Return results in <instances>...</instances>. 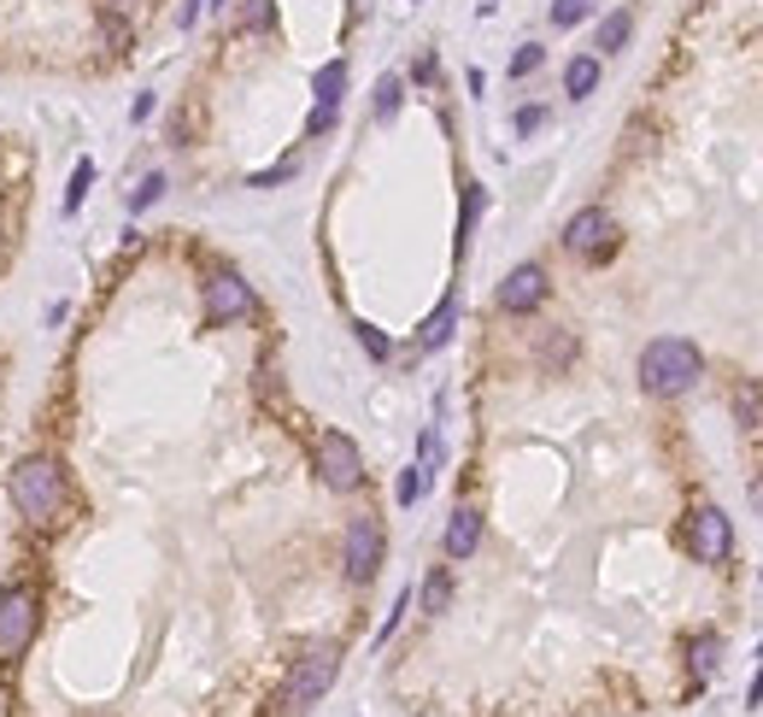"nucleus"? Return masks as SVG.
Segmentation results:
<instances>
[{
  "instance_id": "34",
  "label": "nucleus",
  "mask_w": 763,
  "mask_h": 717,
  "mask_svg": "<svg viewBox=\"0 0 763 717\" xmlns=\"http://www.w3.org/2000/svg\"><path fill=\"white\" fill-rule=\"evenodd\" d=\"M435 71H441V66H435V53H423L418 66H411V77H418V83H435Z\"/></svg>"
},
{
  "instance_id": "2",
  "label": "nucleus",
  "mask_w": 763,
  "mask_h": 717,
  "mask_svg": "<svg viewBox=\"0 0 763 717\" xmlns=\"http://www.w3.org/2000/svg\"><path fill=\"white\" fill-rule=\"evenodd\" d=\"M705 377V353L682 336H657L646 353H641V388L652 400H675Z\"/></svg>"
},
{
  "instance_id": "10",
  "label": "nucleus",
  "mask_w": 763,
  "mask_h": 717,
  "mask_svg": "<svg viewBox=\"0 0 763 717\" xmlns=\"http://www.w3.org/2000/svg\"><path fill=\"white\" fill-rule=\"evenodd\" d=\"M500 312H511V318H529V312H541V300H546V271L541 265H518L505 282H500Z\"/></svg>"
},
{
  "instance_id": "3",
  "label": "nucleus",
  "mask_w": 763,
  "mask_h": 717,
  "mask_svg": "<svg viewBox=\"0 0 763 717\" xmlns=\"http://www.w3.org/2000/svg\"><path fill=\"white\" fill-rule=\"evenodd\" d=\"M335 676H341V647L335 641H323V647H305L294 670H288V683H282V711H305V706H318L329 688H335Z\"/></svg>"
},
{
  "instance_id": "7",
  "label": "nucleus",
  "mask_w": 763,
  "mask_h": 717,
  "mask_svg": "<svg viewBox=\"0 0 763 717\" xmlns=\"http://www.w3.org/2000/svg\"><path fill=\"white\" fill-rule=\"evenodd\" d=\"M564 248L575 253V259H611L616 253V218L605 212V207H582L570 223H564Z\"/></svg>"
},
{
  "instance_id": "30",
  "label": "nucleus",
  "mask_w": 763,
  "mask_h": 717,
  "mask_svg": "<svg viewBox=\"0 0 763 717\" xmlns=\"http://www.w3.org/2000/svg\"><path fill=\"white\" fill-rule=\"evenodd\" d=\"M541 125H546V112H541V107H523V112H518V136H534Z\"/></svg>"
},
{
  "instance_id": "12",
  "label": "nucleus",
  "mask_w": 763,
  "mask_h": 717,
  "mask_svg": "<svg viewBox=\"0 0 763 717\" xmlns=\"http://www.w3.org/2000/svg\"><path fill=\"white\" fill-rule=\"evenodd\" d=\"M452 330H459V295H446L435 312L423 318V330H418V347L423 353H435V347H446L452 341Z\"/></svg>"
},
{
  "instance_id": "19",
  "label": "nucleus",
  "mask_w": 763,
  "mask_h": 717,
  "mask_svg": "<svg viewBox=\"0 0 763 717\" xmlns=\"http://www.w3.org/2000/svg\"><path fill=\"white\" fill-rule=\"evenodd\" d=\"M687 653H693L699 683H705V676H716V665H723V635H699V641H693Z\"/></svg>"
},
{
  "instance_id": "9",
  "label": "nucleus",
  "mask_w": 763,
  "mask_h": 717,
  "mask_svg": "<svg viewBox=\"0 0 763 717\" xmlns=\"http://www.w3.org/2000/svg\"><path fill=\"white\" fill-rule=\"evenodd\" d=\"M687 547H693L699 565H723L729 552H734V524H729V511H723V506H699L693 524H687Z\"/></svg>"
},
{
  "instance_id": "11",
  "label": "nucleus",
  "mask_w": 763,
  "mask_h": 717,
  "mask_svg": "<svg viewBox=\"0 0 763 717\" xmlns=\"http://www.w3.org/2000/svg\"><path fill=\"white\" fill-rule=\"evenodd\" d=\"M476 547H482V511H476V506H459V511H452V518H446L441 552H446L452 565H459V559H470V552H476Z\"/></svg>"
},
{
  "instance_id": "22",
  "label": "nucleus",
  "mask_w": 763,
  "mask_h": 717,
  "mask_svg": "<svg viewBox=\"0 0 763 717\" xmlns=\"http://www.w3.org/2000/svg\"><path fill=\"white\" fill-rule=\"evenodd\" d=\"M164 189H171V182H164V171L141 177V189L130 195V212H148V207H159V200H164Z\"/></svg>"
},
{
  "instance_id": "35",
  "label": "nucleus",
  "mask_w": 763,
  "mask_h": 717,
  "mask_svg": "<svg viewBox=\"0 0 763 717\" xmlns=\"http://www.w3.org/2000/svg\"><path fill=\"white\" fill-rule=\"evenodd\" d=\"M200 7H205V0H182V12H177V24H182V30H194V24H200Z\"/></svg>"
},
{
  "instance_id": "28",
  "label": "nucleus",
  "mask_w": 763,
  "mask_h": 717,
  "mask_svg": "<svg viewBox=\"0 0 763 717\" xmlns=\"http://www.w3.org/2000/svg\"><path fill=\"white\" fill-rule=\"evenodd\" d=\"M294 177V159H282V166H271V171H253L247 182H253V189H277V182H288Z\"/></svg>"
},
{
  "instance_id": "8",
  "label": "nucleus",
  "mask_w": 763,
  "mask_h": 717,
  "mask_svg": "<svg viewBox=\"0 0 763 717\" xmlns=\"http://www.w3.org/2000/svg\"><path fill=\"white\" fill-rule=\"evenodd\" d=\"M253 289L235 277V271H212L205 277V323L212 330H223V323H241V318H253Z\"/></svg>"
},
{
  "instance_id": "17",
  "label": "nucleus",
  "mask_w": 763,
  "mask_h": 717,
  "mask_svg": "<svg viewBox=\"0 0 763 717\" xmlns=\"http://www.w3.org/2000/svg\"><path fill=\"white\" fill-rule=\"evenodd\" d=\"M400 100H405V77H377V125H394V112H400Z\"/></svg>"
},
{
  "instance_id": "33",
  "label": "nucleus",
  "mask_w": 763,
  "mask_h": 717,
  "mask_svg": "<svg viewBox=\"0 0 763 717\" xmlns=\"http://www.w3.org/2000/svg\"><path fill=\"white\" fill-rule=\"evenodd\" d=\"M153 107H159V100H153L148 89H141V94H135V107H130V118H135V125H148V118H153Z\"/></svg>"
},
{
  "instance_id": "36",
  "label": "nucleus",
  "mask_w": 763,
  "mask_h": 717,
  "mask_svg": "<svg viewBox=\"0 0 763 717\" xmlns=\"http://www.w3.org/2000/svg\"><path fill=\"white\" fill-rule=\"evenodd\" d=\"M752 506H757V511H763V477H757V482H752Z\"/></svg>"
},
{
  "instance_id": "4",
  "label": "nucleus",
  "mask_w": 763,
  "mask_h": 717,
  "mask_svg": "<svg viewBox=\"0 0 763 717\" xmlns=\"http://www.w3.org/2000/svg\"><path fill=\"white\" fill-rule=\"evenodd\" d=\"M41 629V588L12 582L0 588V665H18Z\"/></svg>"
},
{
  "instance_id": "26",
  "label": "nucleus",
  "mask_w": 763,
  "mask_h": 717,
  "mask_svg": "<svg viewBox=\"0 0 763 717\" xmlns=\"http://www.w3.org/2000/svg\"><path fill=\"white\" fill-rule=\"evenodd\" d=\"M734 412H740V424H757V418H763V388H740V395H734Z\"/></svg>"
},
{
  "instance_id": "23",
  "label": "nucleus",
  "mask_w": 763,
  "mask_h": 717,
  "mask_svg": "<svg viewBox=\"0 0 763 717\" xmlns=\"http://www.w3.org/2000/svg\"><path fill=\"white\" fill-rule=\"evenodd\" d=\"M353 336H359V347H364V353H370V359H377V365H382L388 353H394V341H388V336L377 330V323H364V318L353 323Z\"/></svg>"
},
{
  "instance_id": "32",
  "label": "nucleus",
  "mask_w": 763,
  "mask_h": 717,
  "mask_svg": "<svg viewBox=\"0 0 763 717\" xmlns=\"http://www.w3.org/2000/svg\"><path fill=\"white\" fill-rule=\"evenodd\" d=\"M94 7H100V18H130L135 0H94Z\"/></svg>"
},
{
  "instance_id": "24",
  "label": "nucleus",
  "mask_w": 763,
  "mask_h": 717,
  "mask_svg": "<svg viewBox=\"0 0 763 717\" xmlns=\"http://www.w3.org/2000/svg\"><path fill=\"white\" fill-rule=\"evenodd\" d=\"M541 59H546L541 42H523L518 53H511V77H534V71H541Z\"/></svg>"
},
{
  "instance_id": "1",
  "label": "nucleus",
  "mask_w": 763,
  "mask_h": 717,
  "mask_svg": "<svg viewBox=\"0 0 763 717\" xmlns=\"http://www.w3.org/2000/svg\"><path fill=\"white\" fill-rule=\"evenodd\" d=\"M7 495H12V506H18V518L24 524L53 529V524H66V511H71V477H66V465H59L53 454H30V459L12 465Z\"/></svg>"
},
{
  "instance_id": "18",
  "label": "nucleus",
  "mask_w": 763,
  "mask_h": 717,
  "mask_svg": "<svg viewBox=\"0 0 763 717\" xmlns=\"http://www.w3.org/2000/svg\"><path fill=\"white\" fill-rule=\"evenodd\" d=\"M446 600H452V570H446V565H435V570L423 577V611L435 618V611H446Z\"/></svg>"
},
{
  "instance_id": "31",
  "label": "nucleus",
  "mask_w": 763,
  "mask_h": 717,
  "mask_svg": "<svg viewBox=\"0 0 763 717\" xmlns=\"http://www.w3.org/2000/svg\"><path fill=\"white\" fill-rule=\"evenodd\" d=\"M271 24V0H253V7H247V30H264Z\"/></svg>"
},
{
  "instance_id": "6",
  "label": "nucleus",
  "mask_w": 763,
  "mask_h": 717,
  "mask_svg": "<svg viewBox=\"0 0 763 717\" xmlns=\"http://www.w3.org/2000/svg\"><path fill=\"white\" fill-rule=\"evenodd\" d=\"M382 552H388V541H382V524L370 518H353L347 524V541H341V570H347V582H370L382 570Z\"/></svg>"
},
{
  "instance_id": "13",
  "label": "nucleus",
  "mask_w": 763,
  "mask_h": 717,
  "mask_svg": "<svg viewBox=\"0 0 763 717\" xmlns=\"http://www.w3.org/2000/svg\"><path fill=\"white\" fill-rule=\"evenodd\" d=\"M629 36H634V12L616 7V12L600 18V36H593V48H600V53H623V48H629Z\"/></svg>"
},
{
  "instance_id": "21",
  "label": "nucleus",
  "mask_w": 763,
  "mask_h": 717,
  "mask_svg": "<svg viewBox=\"0 0 763 717\" xmlns=\"http://www.w3.org/2000/svg\"><path fill=\"white\" fill-rule=\"evenodd\" d=\"M429 482H435V477H429L423 465H411L405 477H400V488H394V495H400V506H418V500L429 495Z\"/></svg>"
},
{
  "instance_id": "38",
  "label": "nucleus",
  "mask_w": 763,
  "mask_h": 717,
  "mask_svg": "<svg viewBox=\"0 0 763 717\" xmlns=\"http://www.w3.org/2000/svg\"><path fill=\"white\" fill-rule=\"evenodd\" d=\"M212 7H223V0H212Z\"/></svg>"
},
{
  "instance_id": "16",
  "label": "nucleus",
  "mask_w": 763,
  "mask_h": 717,
  "mask_svg": "<svg viewBox=\"0 0 763 717\" xmlns=\"http://www.w3.org/2000/svg\"><path fill=\"white\" fill-rule=\"evenodd\" d=\"M488 207V195H482V182H464V207H459V259L470 253V236H476V218Z\"/></svg>"
},
{
  "instance_id": "27",
  "label": "nucleus",
  "mask_w": 763,
  "mask_h": 717,
  "mask_svg": "<svg viewBox=\"0 0 763 717\" xmlns=\"http://www.w3.org/2000/svg\"><path fill=\"white\" fill-rule=\"evenodd\" d=\"M405 611H411V588H400V600L388 606V618H382V629H377V641H388V635L400 629V618H405Z\"/></svg>"
},
{
  "instance_id": "15",
  "label": "nucleus",
  "mask_w": 763,
  "mask_h": 717,
  "mask_svg": "<svg viewBox=\"0 0 763 717\" xmlns=\"http://www.w3.org/2000/svg\"><path fill=\"white\" fill-rule=\"evenodd\" d=\"M312 94H318V107H341V94H347V59H329V66L312 77Z\"/></svg>"
},
{
  "instance_id": "14",
  "label": "nucleus",
  "mask_w": 763,
  "mask_h": 717,
  "mask_svg": "<svg viewBox=\"0 0 763 717\" xmlns=\"http://www.w3.org/2000/svg\"><path fill=\"white\" fill-rule=\"evenodd\" d=\"M593 89H600V59H570V66H564V94L570 100H588Z\"/></svg>"
},
{
  "instance_id": "29",
  "label": "nucleus",
  "mask_w": 763,
  "mask_h": 717,
  "mask_svg": "<svg viewBox=\"0 0 763 717\" xmlns=\"http://www.w3.org/2000/svg\"><path fill=\"white\" fill-rule=\"evenodd\" d=\"M323 130H335V107H318L312 118H305V136H323Z\"/></svg>"
},
{
  "instance_id": "39",
  "label": "nucleus",
  "mask_w": 763,
  "mask_h": 717,
  "mask_svg": "<svg viewBox=\"0 0 763 717\" xmlns=\"http://www.w3.org/2000/svg\"><path fill=\"white\" fill-rule=\"evenodd\" d=\"M757 659H763V647H757Z\"/></svg>"
},
{
  "instance_id": "5",
  "label": "nucleus",
  "mask_w": 763,
  "mask_h": 717,
  "mask_svg": "<svg viewBox=\"0 0 763 717\" xmlns=\"http://www.w3.org/2000/svg\"><path fill=\"white\" fill-rule=\"evenodd\" d=\"M312 459H318L323 488H335V495H353V488L364 482V454H359L353 436H341V429H323L318 447H312Z\"/></svg>"
},
{
  "instance_id": "25",
  "label": "nucleus",
  "mask_w": 763,
  "mask_h": 717,
  "mask_svg": "<svg viewBox=\"0 0 763 717\" xmlns=\"http://www.w3.org/2000/svg\"><path fill=\"white\" fill-rule=\"evenodd\" d=\"M588 18V0H552V24L559 30H575Z\"/></svg>"
},
{
  "instance_id": "20",
  "label": "nucleus",
  "mask_w": 763,
  "mask_h": 717,
  "mask_svg": "<svg viewBox=\"0 0 763 717\" xmlns=\"http://www.w3.org/2000/svg\"><path fill=\"white\" fill-rule=\"evenodd\" d=\"M89 182H94V159H77L71 189H66V218H77V212H82V200H89Z\"/></svg>"
},
{
  "instance_id": "37",
  "label": "nucleus",
  "mask_w": 763,
  "mask_h": 717,
  "mask_svg": "<svg viewBox=\"0 0 763 717\" xmlns=\"http://www.w3.org/2000/svg\"><path fill=\"white\" fill-rule=\"evenodd\" d=\"M746 700H752V706L763 700V676H757V683H752V694H746Z\"/></svg>"
}]
</instances>
